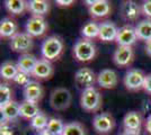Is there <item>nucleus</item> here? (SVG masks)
I'll list each match as a JSON object with an SVG mask.
<instances>
[{"label": "nucleus", "instance_id": "obj_29", "mask_svg": "<svg viewBox=\"0 0 151 135\" xmlns=\"http://www.w3.org/2000/svg\"><path fill=\"white\" fill-rule=\"evenodd\" d=\"M49 121L50 119L47 118V116L45 115L44 113L40 111L37 115L31 121V127L33 129H35V131H37V132H41L43 129H46Z\"/></svg>", "mask_w": 151, "mask_h": 135}, {"label": "nucleus", "instance_id": "obj_23", "mask_svg": "<svg viewBox=\"0 0 151 135\" xmlns=\"http://www.w3.org/2000/svg\"><path fill=\"white\" fill-rule=\"evenodd\" d=\"M19 113H20V117H23L25 119H31L32 121L40 113V109H38L37 104L24 100L23 103L20 104Z\"/></svg>", "mask_w": 151, "mask_h": 135}, {"label": "nucleus", "instance_id": "obj_2", "mask_svg": "<svg viewBox=\"0 0 151 135\" xmlns=\"http://www.w3.org/2000/svg\"><path fill=\"white\" fill-rule=\"evenodd\" d=\"M96 53V45L90 39H80L73 45V55L79 62H89L94 60Z\"/></svg>", "mask_w": 151, "mask_h": 135}, {"label": "nucleus", "instance_id": "obj_7", "mask_svg": "<svg viewBox=\"0 0 151 135\" xmlns=\"http://www.w3.org/2000/svg\"><path fill=\"white\" fill-rule=\"evenodd\" d=\"M95 82H97V76L89 68H80L75 73V84L80 89L86 90L93 88Z\"/></svg>", "mask_w": 151, "mask_h": 135}, {"label": "nucleus", "instance_id": "obj_36", "mask_svg": "<svg viewBox=\"0 0 151 135\" xmlns=\"http://www.w3.org/2000/svg\"><path fill=\"white\" fill-rule=\"evenodd\" d=\"M142 113L148 117L151 116V103L150 101H145L142 105Z\"/></svg>", "mask_w": 151, "mask_h": 135}, {"label": "nucleus", "instance_id": "obj_21", "mask_svg": "<svg viewBox=\"0 0 151 135\" xmlns=\"http://www.w3.org/2000/svg\"><path fill=\"white\" fill-rule=\"evenodd\" d=\"M27 10L33 14V16L43 17L50 11V2L46 0H32L27 2Z\"/></svg>", "mask_w": 151, "mask_h": 135}, {"label": "nucleus", "instance_id": "obj_30", "mask_svg": "<svg viewBox=\"0 0 151 135\" xmlns=\"http://www.w3.org/2000/svg\"><path fill=\"white\" fill-rule=\"evenodd\" d=\"M64 126H65V124L62 122V119L53 117V118H50L46 129L51 132L53 135H62L63 131H64Z\"/></svg>", "mask_w": 151, "mask_h": 135}, {"label": "nucleus", "instance_id": "obj_25", "mask_svg": "<svg viewBox=\"0 0 151 135\" xmlns=\"http://www.w3.org/2000/svg\"><path fill=\"white\" fill-rule=\"evenodd\" d=\"M5 7L8 13L13 15H22L27 9V4L24 0H6Z\"/></svg>", "mask_w": 151, "mask_h": 135}, {"label": "nucleus", "instance_id": "obj_24", "mask_svg": "<svg viewBox=\"0 0 151 135\" xmlns=\"http://www.w3.org/2000/svg\"><path fill=\"white\" fill-rule=\"evenodd\" d=\"M135 32L139 39L150 41L151 39V19H143L135 26Z\"/></svg>", "mask_w": 151, "mask_h": 135}, {"label": "nucleus", "instance_id": "obj_4", "mask_svg": "<svg viewBox=\"0 0 151 135\" xmlns=\"http://www.w3.org/2000/svg\"><path fill=\"white\" fill-rule=\"evenodd\" d=\"M72 101V95L65 88H55L50 95V106L54 110L68 109Z\"/></svg>", "mask_w": 151, "mask_h": 135}, {"label": "nucleus", "instance_id": "obj_17", "mask_svg": "<svg viewBox=\"0 0 151 135\" xmlns=\"http://www.w3.org/2000/svg\"><path fill=\"white\" fill-rule=\"evenodd\" d=\"M117 33H119V28L113 21H104L99 24V36L98 39L103 41V42H112V41H116L117 37Z\"/></svg>", "mask_w": 151, "mask_h": 135}, {"label": "nucleus", "instance_id": "obj_5", "mask_svg": "<svg viewBox=\"0 0 151 135\" xmlns=\"http://www.w3.org/2000/svg\"><path fill=\"white\" fill-rule=\"evenodd\" d=\"M33 45H34L33 37L26 32L17 33L14 37L10 39V43H9V46L14 52L22 53V54L28 53L32 50Z\"/></svg>", "mask_w": 151, "mask_h": 135}, {"label": "nucleus", "instance_id": "obj_8", "mask_svg": "<svg viewBox=\"0 0 151 135\" xmlns=\"http://www.w3.org/2000/svg\"><path fill=\"white\" fill-rule=\"evenodd\" d=\"M145 79V74L142 71L138 70V69H132L125 73L123 82H124V86L127 90L137 91V90L143 89Z\"/></svg>", "mask_w": 151, "mask_h": 135}, {"label": "nucleus", "instance_id": "obj_11", "mask_svg": "<svg viewBox=\"0 0 151 135\" xmlns=\"http://www.w3.org/2000/svg\"><path fill=\"white\" fill-rule=\"evenodd\" d=\"M138 35L135 32V27H132L130 25H125L119 28L116 43L119 46H132L138 41Z\"/></svg>", "mask_w": 151, "mask_h": 135}, {"label": "nucleus", "instance_id": "obj_10", "mask_svg": "<svg viewBox=\"0 0 151 135\" xmlns=\"http://www.w3.org/2000/svg\"><path fill=\"white\" fill-rule=\"evenodd\" d=\"M134 51L132 46H119L113 54V62L120 68H125L132 63Z\"/></svg>", "mask_w": 151, "mask_h": 135}, {"label": "nucleus", "instance_id": "obj_32", "mask_svg": "<svg viewBox=\"0 0 151 135\" xmlns=\"http://www.w3.org/2000/svg\"><path fill=\"white\" fill-rule=\"evenodd\" d=\"M14 81L17 84H19V86L25 87L26 84H28L32 81L31 74H29V73H26V72H23V71H18V73H17V76L15 77Z\"/></svg>", "mask_w": 151, "mask_h": 135}, {"label": "nucleus", "instance_id": "obj_19", "mask_svg": "<svg viewBox=\"0 0 151 135\" xmlns=\"http://www.w3.org/2000/svg\"><path fill=\"white\" fill-rule=\"evenodd\" d=\"M19 109H20V104H18L15 100L5 105L4 107H0V111H1V116H2L4 122L9 123L13 122V121H16L18 117H20Z\"/></svg>", "mask_w": 151, "mask_h": 135}, {"label": "nucleus", "instance_id": "obj_15", "mask_svg": "<svg viewBox=\"0 0 151 135\" xmlns=\"http://www.w3.org/2000/svg\"><path fill=\"white\" fill-rule=\"evenodd\" d=\"M23 94H24L25 100L37 104L43 97V88L37 81H31L29 84L24 87Z\"/></svg>", "mask_w": 151, "mask_h": 135}, {"label": "nucleus", "instance_id": "obj_18", "mask_svg": "<svg viewBox=\"0 0 151 135\" xmlns=\"http://www.w3.org/2000/svg\"><path fill=\"white\" fill-rule=\"evenodd\" d=\"M88 11L94 18L106 17L111 13V4L107 0H95L94 4L88 7Z\"/></svg>", "mask_w": 151, "mask_h": 135}, {"label": "nucleus", "instance_id": "obj_26", "mask_svg": "<svg viewBox=\"0 0 151 135\" xmlns=\"http://www.w3.org/2000/svg\"><path fill=\"white\" fill-rule=\"evenodd\" d=\"M82 39H91L99 36V25L96 21H88L81 28Z\"/></svg>", "mask_w": 151, "mask_h": 135}, {"label": "nucleus", "instance_id": "obj_27", "mask_svg": "<svg viewBox=\"0 0 151 135\" xmlns=\"http://www.w3.org/2000/svg\"><path fill=\"white\" fill-rule=\"evenodd\" d=\"M17 64L13 62H5L0 68V76L5 80H14L18 73Z\"/></svg>", "mask_w": 151, "mask_h": 135}, {"label": "nucleus", "instance_id": "obj_16", "mask_svg": "<svg viewBox=\"0 0 151 135\" xmlns=\"http://www.w3.org/2000/svg\"><path fill=\"white\" fill-rule=\"evenodd\" d=\"M53 72L54 69L50 61L45 59H40L32 72V76L37 79H49L53 76Z\"/></svg>", "mask_w": 151, "mask_h": 135}, {"label": "nucleus", "instance_id": "obj_35", "mask_svg": "<svg viewBox=\"0 0 151 135\" xmlns=\"http://www.w3.org/2000/svg\"><path fill=\"white\" fill-rule=\"evenodd\" d=\"M143 89H145L147 92L151 94V73H149V74H145Z\"/></svg>", "mask_w": 151, "mask_h": 135}, {"label": "nucleus", "instance_id": "obj_20", "mask_svg": "<svg viewBox=\"0 0 151 135\" xmlns=\"http://www.w3.org/2000/svg\"><path fill=\"white\" fill-rule=\"evenodd\" d=\"M38 59H36L35 55L33 54H29V53H26V54H22L18 58V61H17V68H18L19 71H23V72H26V73H29L32 74V72L34 70L35 65L37 63Z\"/></svg>", "mask_w": 151, "mask_h": 135}, {"label": "nucleus", "instance_id": "obj_28", "mask_svg": "<svg viewBox=\"0 0 151 135\" xmlns=\"http://www.w3.org/2000/svg\"><path fill=\"white\" fill-rule=\"evenodd\" d=\"M62 135H87L86 129L79 122H71L65 124Z\"/></svg>", "mask_w": 151, "mask_h": 135}, {"label": "nucleus", "instance_id": "obj_34", "mask_svg": "<svg viewBox=\"0 0 151 135\" xmlns=\"http://www.w3.org/2000/svg\"><path fill=\"white\" fill-rule=\"evenodd\" d=\"M141 11L145 15V17L151 18V0L145 1L142 5H141Z\"/></svg>", "mask_w": 151, "mask_h": 135}, {"label": "nucleus", "instance_id": "obj_12", "mask_svg": "<svg viewBox=\"0 0 151 135\" xmlns=\"http://www.w3.org/2000/svg\"><path fill=\"white\" fill-rule=\"evenodd\" d=\"M142 14L141 7L139 6L135 1L126 0L122 2L121 6V16L126 21H135Z\"/></svg>", "mask_w": 151, "mask_h": 135}, {"label": "nucleus", "instance_id": "obj_37", "mask_svg": "<svg viewBox=\"0 0 151 135\" xmlns=\"http://www.w3.org/2000/svg\"><path fill=\"white\" fill-rule=\"evenodd\" d=\"M57 2L58 6L60 7H70L71 5H73V0H57L55 1Z\"/></svg>", "mask_w": 151, "mask_h": 135}, {"label": "nucleus", "instance_id": "obj_38", "mask_svg": "<svg viewBox=\"0 0 151 135\" xmlns=\"http://www.w3.org/2000/svg\"><path fill=\"white\" fill-rule=\"evenodd\" d=\"M145 131L151 134V116L150 117H147V121H145Z\"/></svg>", "mask_w": 151, "mask_h": 135}, {"label": "nucleus", "instance_id": "obj_3", "mask_svg": "<svg viewBox=\"0 0 151 135\" xmlns=\"http://www.w3.org/2000/svg\"><path fill=\"white\" fill-rule=\"evenodd\" d=\"M101 104H103V98H101V92L95 87L82 90L81 96H80V106L83 110L88 113H95L99 110Z\"/></svg>", "mask_w": 151, "mask_h": 135}, {"label": "nucleus", "instance_id": "obj_31", "mask_svg": "<svg viewBox=\"0 0 151 135\" xmlns=\"http://www.w3.org/2000/svg\"><path fill=\"white\" fill-rule=\"evenodd\" d=\"M13 101V90L8 84H0V107Z\"/></svg>", "mask_w": 151, "mask_h": 135}, {"label": "nucleus", "instance_id": "obj_13", "mask_svg": "<svg viewBox=\"0 0 151 135\" xmlns=\"http://www.w3.org/2000/svg\"><path fill=\"white\" fill-rule=\"evenodd\" d=\"M97 84L103 89H113L119 84V77L112 69H104L97 74Z\"/></svg>", "mask_w": 151, "mask_h": 135}, {"label": "nucleus", "instance_id": "obj_22", "mask_svg": "<svg viewBox=\"0 0 151 135\" xmlns=\"http://www.w3.org/2000/svg\"><path fill=\"white\" fill-rule=\"evenodd\" d=\"M18 26L13 18H4L0 23V36L4 39H12L17 34Z\"/></svg>", "mask_w": 151, "mask_h": 135}, {"label": "nucleus", "instance_id": "obj_40", "mask_svg": "<svg viewBox=\"0 0 151 135\" xmlns=\"http://www.w3.org/2000/svg\"><path fill=\"white\" fill-rule=\"evenodd\" d=\"M24 135H38V132L37 131H35V129H27L25 133H24Z\"/></svg>", "mask_w": 151, "mask_h": 135}, {"label": "nucleus", "instance_id": "obj_6", "mask_svg": "<svg viewBox=\"0 0 151 135\" xmlns=\"http://www.w3.org/2000/svg\"><path fill=\"white\" fill-rule=\"evenodd\" d=\"M114 126H115V119L109 113L98 114L93 119V127L98 134H109L114 129Z\"/></svg>", "mask_w": 151, "mask_h": 135}, {"label": "nucleus", "instance_id": "obj_42", "mask_svg": "<svg viewBox=\"0 0 151 135\" xmlns=\"http://www.w3.org/2000/svg\"><path fill=\"white\" fill-rule=\"evenodd\" d=\"M121 135H140L139 133H133V132H125L124 131V133L123 134H121Z\"/></svg>", "mask_w": 151, "mask_h": 135}, {"label": "nucleus", "instance_id": "obj_9", "mask_svg": "<svg viewBox=\"0 0 151 135\" xmlns=\"http://www.w3.org/2000/svg\"><path fill=\"white\" fill-rule=\"evenodd\" d=\"M47 23L44 19V17L40 16H32L31 18L26 21L25 31L28 35L32 37H40L44 35L45 32L47 31Z\"/></svg>", "mask_w": 151, "mask_h": 135}, {"label": "nucleus", "instance_id": "obj_14", "mask_svg": "<svg viewBox=\"0 0 151 135\" xmlns=\"http://www.w3.org/2000/svg\"><path fill=\"white\" fill-rule=\"evenodd\" d=\"M141 126H142V116L138 111H129L123 118V127L125 132H133V133H139L141 132Z\"/></svg>", "mask_w": 151, "mask_h": 135}, {"label": "nucleus", "instance_id": "obj_1", "mask_svg": "<svg viewBox=\"0 0 151 135\" xmlns=\"http://www.w3.org/2000/svg\"><path fill=\"white\" fill-rule=\"evenodd\" d=\"M64 44L59 36H50L41 45V54L47 61H54L62 54Z\"/></svg>", "mask_w": 151, "mask_h": 135}, {"label": "nucleus", "instance_id": "obj_33", "mask_svg": "<svg viewBox=\"0 0 151 135\" xmlns=\"http://www.w3.org/2000/svg\"><path fill=\"white\" fill-rule=\"evenodd\" d=\"M0 135H14V129L8 124V122H1Z\"/></svg>", "mask_w": 151, "mask_h": 135}, {"label": "nucleus", "instance_id": "obj_39", "mask_svg": "<svg viewBox=\"0 0 151 135\" xmlns=\"http://www.w3.org/2000/svg\"><path fill=\"white\" fill-rule=\"evenodd\" d=\"M145 53L151 58V39L145 42Z\"/></svg>", "mask_w": 151, "mask_h": 135}, {"label": "nucleus", "instance_id": "obj_41", "mask_svg": "<svg viewBox=\"0 0 151 135\" xmlns=\"http://www.w3.org/2000/svg\"><path fill=\"white\" fill-rule=\"evenodd\" d=\"M38 135H53L51 132H49L47 129H43V131H41V132H38Z\"/></svg>", "mask_w": 151, "mask_h": 135}]
</instances>
